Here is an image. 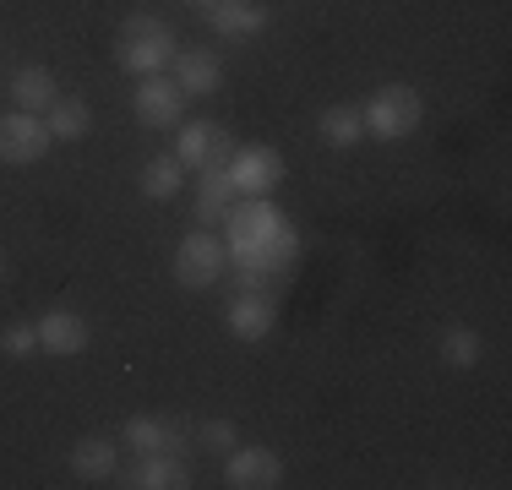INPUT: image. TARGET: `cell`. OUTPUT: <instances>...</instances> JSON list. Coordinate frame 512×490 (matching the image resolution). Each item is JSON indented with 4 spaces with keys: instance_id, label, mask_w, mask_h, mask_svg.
<instances>
[{
    "instance_id": "6da1fadb",
    "label": "cell",
    "mask_w": 512,
    "mask_h": 490,
    "mask_svg": "<svg viewBox=\"0 0 512 490\" xmlns=\"http://www.w3.org/2000/svg\"><path fill=\"white\" fill-rule=\"evenodd\" d=\"M115 60H120V71H137V77L164 71L169 60H175V33H169V22L148 17V11L126 17L120 33H115Z\"/></svg>"
},
{
    "instance_id": "7a4b0ae2",
    "label": "cell",
    "mask_w": 512,
    "mask_h": 490,
    "mask_svg": "<svg viewBox=\"0 0 512 490\" xmlns=\"http://www.w3.org/2000/svg\"><path fill=\"white\" fill-rule=\"evenodd\" d=\"M365 115V137H382V142H404L409 131H420V93L409 88V82H387V88L371 93V104L360 109Z\"/></svg>"
},
{
    "instance_id": "3957f363",
    "label": "cell",
    "mask_w": 512,
    "mask_h": 490,
    "mask_svg": "<svg viewBox=\"0 0 512 490\" xmlns=\"http://www.w3.org/2000/svg\"><path fill=\"white\" fill-rule=\"evenodd\" d=\"M278 224H284V213H278L267 196H246L240 207H229L224 213V229H229V256H256V262H267V240L278 235Z\"/></svg>"
},
{
    "instance_id": "277c9868",
    "label": "cell",
    "mask_w": 512,
    "mask_h": 490,
    "mask_svg": "<svg viewBox=\"0 0 512 490\" xmlns=\"http://www.w3.org/2000/svg\"><path fill=\"white\" fill-rule=\"evenodd\" d=\"M224 273H229V245L213 229H197V235L180 240V251H175V284L180 289H207Z\"/></svg>"
},
{
    "instance_id": "5b68a950",
    "label": "cell",
    "mask_w": 512,
    "mask_h": 490,
    "mask_svg": "<svg viewBox=\"0 0 512 490\" xmlns=\"http://www.w3.org/2000/svg\"><path fill=\"white\" fill-rule=\"evenodd\" d=\"M229 180H235L240 196H273L284 186V153L278 147H235Z\"/></svg>"
},
{
    "instance_id": "8992f818",
    "label": "cell",
    "mask_w": 512,
    "mask_h": 490,
    "mask_svg": "<svg viewBox=\"0 0 512 490\" xmlns=\"http://www.w3.org/2000/svg\"><path fill=\"white\" fill-rule=\"evenodd\" d=\"M175 158L186 169H229L235 137H229L224 126H213V120H191V126L180 131V142H175Z\"/></svg>"
},
{
    "instance_id": "52a82bcc",
    "label": "cell",
    "mask_w": 512,
    "mask_h": 490,
    "mask_svg": "<svg viewBox=\"0 0 512 490\" xmlns=\"http://www.w3.org/2000/svg\"><path fill=\"white\" fill-rule=\"evenodd\" d=\"M224 485L229 490H273V485H284V458L273 447H229Z\"/></svg>"
},
{
    "instance_id": "ba28073f",
    "label": "cell",
    "mask_w": 512,
    "mask_h": 490,
    "mask_svg": "<svg viewBox=\"0 0 512 490\" xmlns=\"http://www.w3.org/2000/svg\"><path fill=\"white\" fill-rule=\"evenodd\" d=\"M50 142H55L50 126L39 115H28V109L0 120V164H39L50 153Z\"/></svg>"
},
{
    "instance_id": "9c48e42d",
    "label": "cell",
    "mask_w": 512,
    "mask_h": 490,
    "mask_svg": "<svg viewBox=\"0 0 512 490\" xmlns=\"http://www.w3.org/2000/svg\"><path fill=\"white\" fill-rule=\"evenodd\" d=\"M224 322H229V333H235V338L262 343L267 333H273V322H278V300H273V289H240L235 300H229Z\"/></svg>"
},
{
    "instance_id": "30bf717a",
    "label": "cell",
    "mask_w": 512,
    "mask_h": 490,
    "mask_svg": "<svg viewBox=\"0 0 512 490\" xmlns=\"http://www.w3.org/2000/svg\"><path fill=\"white\" fill-rule=\"evenodd\" d=\"M131 109H137V120L142 126H153V131H169V126H180V115H186V93L175 88L169 77H142V88L137 98H131Z\"/></svg>"
},
{
    "instance_id": "8fae6325",
    "label": "cell",
    "mask_w": 512,
    "mask_h": 490,
    "mask_svg": "<svg viewBox=\"0 0 512 490\" xmlns=\"http://www.w3.org/2000/svg\"><path fill=\"white\" fill-rule=\"evenodd\" d=\"M33 327H39L44 354H60V360H66V354L88 349V316H77V311H44Z\"/></svg>"
},
{
    "instance_id": "7c38bea8",
    "label": "cell",
    "mask_w": 512,
    "mask_h": 490,
    "mask_svg": "<svg viewBox=\"0 0 512 490\" xmlns=\"http://www.w3.org/2000/svg\"><path fill=\"white\" fill-rule=\"evenodd\" d=\"M120 485H131V490H186L191 474L175 452H142V458L131 463V480H120Z\"/></svg>"
},
{
    "instance_id": "4fadbf2b",
    "label": "cell",
    "mask_w": 512,
    "mask_h": 490,
    "mask_svg": "<svg viewBox=\"0 0 512 490\" xmlns=\"http://www.w3.org/2000/svg\"><path fill=\"white\" fill-rule=\"evenodd\" d=\"M218 82H224V66H218L213 49H180L175 55V88L186 98L218 93Z\"/></svg>"
},
{
    "instance_id": "5bb4252c",
    "label": "cell",
    "mask_w": 512,
    "mask_h": 490,
    "mask_svg": "<svg viewBox=\"0 0 512 490\" xmlns=\"http://www.w3.org/2000/svg\"><path fill=\"white\" fill-rule=\"evenodd\" d=\"M207 22H213V33H224V39H251V33L267 28V11L256 6V0H213V6H207Z\"/></svg>"
},
{
    "instance_id": "9a60e30c",
    "label": "cell",
    "mask_w": 512,
    "mask_h": 490,
    "mask_svg": "<svg viewBox=\"0 0 512 490\" xmlns=\"http://www.w3.org/2000/svg\"><path fill=\"white\" fill-rule=\"evenodd\" d=\"M11 98H17V109H28V115H44V109L60 98L55 77L44 66H22L17 77H11Z\"/></svg>"
},
{
    "instance_id": "2e32d148",
    "label": "cell",
    "mask_w": 512,
    "mask_h": 490,
    "mask_svg": "<svg viewBox=\"0 0 512 490\" xmlns=\"http://www.w3.org/2000/svg\"><path fill=\"white\" fill-rule=\"evenodd\" d=\"M316 131H322L327 147H360V142H365V115H360V104H333Z\"/></svg>"
},
{
    "instance_id": "e0dca14e",
    "label": "cell",
    "mask_w": 512,
    "mask_h": 490,
    "mask_svg": "<svg viewBox=\"0 0 512 490\" xmlns=\"http://www.w3.org/2000/svg\"><path fill=\"white\" fill-rule=\"evenodd\" d=\"M71 474H77V480H109V474H115V447H109L104 436H82L77 447H71Z\"/></svg>"
},
{
    "instance_id": "ac0fdd59",
    "label": "cell",
    "mask_w": 512,
    "mask_h": 490,
    "mask_svg": "<svg viewBox=\"0 0 512 490\" xmlns=\"http://www.w3.org/2000/svg\"><path fill=\"white\" fill-rule=\"evenodd\" d=\"M126 441H131V452H175V420L131 414V420H126Z\"/></svg>"
},
{
    "instance_id": "d6986e66",
    "label": "cell",
    "mask_w": 512,
    "mask_h": 490,
    "mask_svg": "<svg viewBox=\"0 0 512 490\" xmlns=\"http://www.w3.org/2000/svg\"><path fill=\"white\" fill-rule=\"evenodd\" d=\"M44 126H50L55 142H82L93 131V115H88V104H82V98H55Z\"/></svg>"
},
{
    "instance_id": "ffe728a7",
    "label": "cell",
    "mask_w": 512,
    "mask_h": 490,
    "mask_svg": "<svg viewBox=\"0 0 512 490\" xmlns=\"http://www.w3.org/2000/svg\"><path fill=\"white\" fill-rule=\"evenodd\" d=\"M229 196H235L229 169H202V186H197V218L202 224H218V218L229 213Z\"/></svg>"
},
{
    "instance_id": "44dd1931",
    "label": "cell",
    "mask_w": 512,
    "mask_h": 490,
    "mask_svg": "<svg viewBox=\"0 0 512 490\" xmlns=\"http://www.w3.org/2000/svg\"><path fill=\"white\" fill-rule=\"evenodd\" d=\"M436 354H442L453 371H474V365H480V354H485V343H480L474 327H447V333L436 338Z\"/></svg>"
},
{
    "instance_id": "7402d4cb",
    "label": "cell",
    "mask_w": 512,
    "mask_h": 490,
    "mask_svg": "<svg viewBox=\"0 0 512 490\" xmlns=\"http://www.w3.org/2000/svg\"><path fill=\"white\" fill-rule=\"evenodd\" d=\"M180 175H186V164H180L175 153L153 158V164L142 169V196H153V202H169V196L180 191Z\"/></svg>"
},
{
    "instance_id": "603a6c76",
    "label": "cell",
    "mask_w": 512,
    "mask_h": 490,
    "mask_svg": "<svg viewBox=\"0 0 512 490\" xmlns=\"http://www.w3.org/2000/svg\"><path fill=\"white\" fill-rule=\"evenodd\" d=\"M0 354H6V360H28V354H39V327L11 322L6 333H0Z\"/></svg>"
},
{
    "instance_id": "cb8c5ba5",
    "label": "cell",
    "mask_w": 512,
    "mask_h": 490,
    "mask_svg": "<svg viewBox=\"0 0 512 490\" xmlns=\"http://www.w3.org/2000/svg\"><path fill=\"white\" fill-rule=\"evenodd\" d=\"M267 267H273V273H289V262H295L300 256V235H295V224H278V235L267 240Z\"/></svg>"
},
{
    "instance_id": "d4e9b609",
    "label": "cell",
    "mask_w": 512,
    "mask_h": 490,
    "mask_svg": "<svg viewBox=\"0 0 512 490\" xmlns=\"http://www.w3.org/2000/svg\"><path fill=\"white\" fill-rule=\"evenodd\" d=\"M202 447L229 452V447H235V425H229V420H207V425H202Z\"/></svg>"
},
{
    "instance_id": "484cf974",
    "label": "cell",
    "mask_w": 512,
    "mask_h": 490,
    "mask_svg": "<svg viewBox=\"0 0 512 490\" xmlns=\"http://www.w3.org/2000/svg\"><path fill=\"white\" fill-rule=\"evenodd\" d=\"M0 284H6V256H0Z\"/></svg>"
},
{
    "instance_id": "4316f807",
    "label": "cell",
    "mask_w": 512,
    "mask_h": 490,
    "mask_svg": "<svg viewBox=\"0 0 512 490\" xmlns=\"http://www.w3.org/2000/svg\"><path fill=\"white\" fill-rule=\"evenodd\" d=\"M197 6H213V0H197Z\"/></svg>"
}]
</instances>
